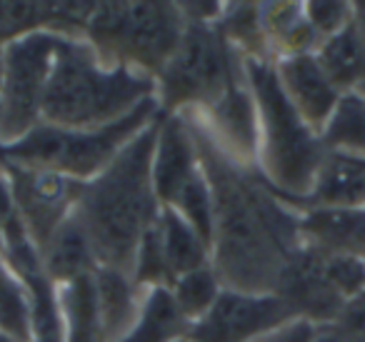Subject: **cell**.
Instances as JSON below:
<instances>
[{"label": "cell", "instance_id": "20", "mask_svg": "<svg viewBox=\"0 0 365 342\" xmlns=\"http://www.w3.org/2000/svg\"><path fill=\"white\" fill-rule=\"evenodd\" d=\"M188 335L170 287H153L140 295V307L133 327L118 342H175Z\"/></svg>", "mask_w": 365, "mask_h": 342}, {"label": "cell", "instance_id": "13", "mask_svg": "<svg viewBox=\"0 0 365 342\" xmlns=\"http://www.w3.org/2000/svg\"><path fill=\"white\" fill-rule=\"evenodd\" d=\"M275 68H278L285 95L290 98L298 115L303 118L305 125L315 135L323 138V130L328 128L330 118H333L335 108L343 98L338 88L328 81L315 56L283 58V61L275 63Z\"/></svg>", "mask_w": 365, "mask_h": 342}, {"label": "cell", "instance_id": "29", "mask_svg": "<svg viewBox=\"0 0 365 342\" xmlns=\"http://www.w3.org/2000/svg\"><path fill=\"white\" fill-rule=\"evenodd\" d=\"M313 335H315L313 322L295 317V320H290V322H285V325L260 335L258 340H253V342H313Z\"/></svg>", "mask_w": 365, "mask_h": 342}, {"label": "cell", "instance_id": "3", "mask_svg": "<svg viewBox=\"0 0 365 342\" xmlns=\"http://www.w3.org/2000/svg\"><path fill=\"white\" fill-rule=\"evenodd\" d=\"M155 78L133 68L108 66L88 41L61 38L48 78L43 123L68 130H96L125 118L155 98Z\"/></svg>", "mask_w": 365, "mask_h": 342}, {"label": "cell", "instance_id": "10", "mask_svg": "<svg viewBox=\"0 0 365 342\" xmlns=\"http://www.w3.org/2000/svg\"><path fill=\"white\" fill-rule=\"evenodd\" d=\"M290 320L295 315L275 292L250 295L220 290L213 307L188 327L185 337L190 342H253Z\"/></svg>", "mask_w": 365, "mask_h": 342}, {"label": "cell", "instance_id": "11", "mask_svg": "<svg viewBox=\"0 0 365 342\" xmlns=\"http://www.w3.org/2000/svg\"><path fill=\"white\" fill-rule=\"evenodd\" d=\"M275 295L290 307L295 317L313 322L315 327L335 322L348 305V300L330 282L325 270V252L305 242L285 262L275 285Z\"/></svg>", "mask_w": 365, "mask_h": 342}, {"label": "cell", "instance_id": "14", "mask_svg": "<svg viewBox=\"0 0 365 342\" xmlns=\"http://www.w3.org/2000/svg\"><path fill=\"white\" fill-rule=\"evenodd\" d=\"M300 237L323 252L365 257V207H313L300 215Z\"/></svg>", "mask_w": 365, "mask_h": 342}, {"label": "cell", "instance_id": "15", "mask_svg": "<svg viewBox=\"0 0 365 342\" xmlns=\"http://www.w3.org/2000/svg\"><path fill=\"white\" fill-rule=\"evenodd\" d=\"M41 257L48 277L56 285H66L76 277L91 275V272L98 270L96 252H93L88 232L83 227L81 217L76 215V210L53 232L48 245L41 250Z\"/></svg>", "mask_w": 365, "mask_h": 342}, {"label": "cell", "instance_id": "35", "mask_svg": "<svg viewBox=\"0 0 365 342\" xmlns=\"http://www.w3.org/2000/svg\"><path fill=\"white\" fill-rule=\"evenodd\" d=\"M175 342H190V340H188V337H182V340H175Z\"/></svg>", "mask_w": 365, "mask_h": 342}, {"label": "cell", "instance_id": "12", "mask_svg": "<svg viewBox=\"0 0 365 342\" xmlns=\"http://www.w3.org/2000/svg\"><path fill=\"white\" fill-rule=\"evenodd\" d=\"M200 172L198 150L190 135V128L180 113H163L158 130L155 150H153V190L160 207H170L178 192Z\"/></svg>", "mask_w": 365, "mask_h": 342}, {"label": "cell", "instance_id": "33", "mask_svg": "<svg viewBox=\"0 0 365 342\" xmlns=\"http://www.w3.org/2000/svg\"><path fill=\"white\" fill-rule=\"evenodd\" d=\"M0 252H3V220H0Z\"/></svg>", "mask_w": 365, "mask_h": 342}, {"label": "cell", "instance_id": "32", "mask_svg": "<svg viewBox=\"0 0 365 342\" xmlns=\"http://www.w3.org/2000/svg\"><path fill=\"white\" fill-rule=\"evenodd\" d=\"M0 81H3V48H0ZM3 152V150H0Z\"/></svg>", "mask_w": 365, "mask_h": 342}, {"label": "cell", "instance_id": "28", "mask_svg": "<svg viewBox=\"0 0 365 342\" xmlns=\"http://www.w3.org/2000/svg\"><path fill=\"white\" fill-rule=\"evenodd\" d=\"M305 16H308L315 36L323 43L353 21V6L350 3H320L318 0V3H305Z\"/></svg>", "mask_w": 365, "mask_h": 342}, {"label": "cell", "instance_id": "30", "mask_svg": "<svg viewBox=\"0 0 365 342\" xmlns=\"http://www.w3.org/2000/svg\"><path fill=\"white\" fill-rule=\"evenodd\" d=\"M313 342H355V340L348 335V332L340 330L335 322H330V325H318V327H315Z\"/></svg>", "mask_w": 365, "mask_h": 342}, {"label": "cell", "instance_id": "7", "mask_svg": "<svg viewBox=\"0 0 365 342\" xmlns=\"http://www.w3.org/2000/svg\"><path fill=\"white\" fill-rule=\"evenodd\" d=\"M158 81L163 113L205 110L230 88L245 83L243 56L228 43L218 21H185L180 46Z\"/></svg>", "mask_w": 365, "mask_h": 342}, {"label": "cell", "instance_id": "8", "mask_svg": "<svg viewBox=\"0 0 365 342\" xmlns=\"http://www.w3.org/2000/svg\"><path fill=\"white\" fill-rule=\"evenodd\" d=\"M56 33H31L3 48V81H0V150L26 138L43 123L48 78L56 61Z\"/></svg>", "mask_w": 365, "mask_h": 342}, {"label": "cell", "instance_id": "6", "mask_svg": "<svg viewBox=\"0 0 365 342\" xmlns=\"http://www.w3.org/2000/svg\"><path fill=\"white\" fill-rule=\"evenodd\" d=\"M185 16L175 3H101L93 8L86 38L108 66L158 78L180 46Z\"/></svg>", "mask_w": 365, "mask_h": 342}, {"label": "cell", "instance_id": "19", "mask_svg": "<svg viewBox=\"0 0 365 342\" xmlns=\"http://www.w3.org/2000/svg\"><path fill=\"white\" fill-rule=\"evenodd\" d=\"M315 61L323 68L328 81L338 88V93H353L365 86V43L355 31L353 21L340 33L320 43L315 51Z\"/></svg>", "mask_w": 365, "mask_h": 342}, {"label": "cell", "instance_id": "21", "mask_svg": "<svg viewBox=\"0 0 365 342\" xmlns=\"http://www.w3.org/2000/svg\"><path fill=\"white\" fill-rule=\"evenodd\" d=\"M98 285V302H101L103 330L108 342H118L125 337V332L133 327L140 307V297L133 285L130 275L113 267H98L96 270Z\"/></svg>", "mask_w": 365, "mask_h": 342}, {"label": "cell", "instance_id": "22", "mask_svg": "<svg viewBox=\"0 0 365 342\" xmlns=\"http://www.w3.org/2000/svg\"><path fill=\"white\" fill-rule=\"evenodd\" d=\"M155 225L158 235H160L163 257L168 262L173 282H175V277L185 275V272H193L210 265V247L205 245L203 237L182 220L173 207H160Z\"/></svg>", "mask_w": 365, "mask_h": 342}, {"label": "cell", "instance_id": "27", "mask_svg": "<svg viewBox=\"0 0 365 342\" xmlns=\"http://www.w3.org/2000/svg\"><path fill=\"white\" fill-rule=\"evenodd\" d=\"M173 210L188 222L205 245L213 250V230H215V210H213V192L205 180V172L200 167V172L178 192V197L173 200Z\"/></svg>", "mask_w": 365, "mask_h": 342}, {"label": "cell", "instance_id": "9", "mask_svg": "<svg viewBox=\"0 0 365 342\" xmlns=\"http://www.w3.org/2000/svg\"><path fill=\"white\" fill-rule=\"evenodd\" d=\"M3 167L8 170V185H11L18 217L41 252L53 232L73 215L86 182L51 170L13 165V162H6Z\"/></svg>", "mask_w": 365, "mask_h": 342}, {"label": "cell", "instance_id": "31", "mask_svg": "<svg viewBox=\"0 0 365 342\" xmlns=\"http://www.w3.org/2000/svg\"><path fill=\"white\" fill-rule=\"evenodd\" d=\"M353 26H355V31L360 33V38H363V43H365V3H355V6H353Z\"/></svg>", "mask_w": 365, "mask_h": 342}, {"label": "cell", "instance_id": "18", "mask_svg": "<svg viewBox=\"0 0 365 342\" xmlns=\"http://www.w3.org/2000/svg\"><path fill=\"white\" fill-rule=\"evenodd\" d=\"M58 302L66 342H108L98 302L96 272L58 285Z\"/></svg>", "mask_w": 365, "mask_h": 342}, {"label": "cell", "instance_id": "34", "mask_svg": "<svg viewBox=\"0 0 365 342\" xmlns=\"http://www.w3.org/2000/svg\"><path fill=\"white\" fill-rule=\"evenodd\" d=\"M0 342H13V340H11V337L6 335V332H0Z\"/></svg>", "mask_w": 365, "mask_h": 342}, {"label": "cell", "instance_id": "2", "mask_svg": "<svg viewBox=\"0 0 365 342\" xmlns=\"http://www.w3.org/2000/svg\"><path fill=\"white\" fill-rule=\"evenodd\" d=\"M160 120L158 115L143 128L101 175L83 185L76 215L88 232L98 267L130 275L138 245L160 215L150 175Z\"/></svg>", "mask_w": 365, "mask_h": 342}, {"label": "cell", "instance_id": "25", "mask_svg": "<svg viewBox=\"0 0 365 342\" xmlns=\"http://www.w3.org/2000/svg\"><path fill=\"white\" fill-rule=\"evenodd\" d=\"M0 332H6L13 342H33L31 300L3 255H0Z\"/></svg>", "mask_w": 365, "mask_h": 342}, {"label": "cell", "instance_id": "24", "mask_svg": "<svg viewBox=\"0 0 365 342\" xmlns=\"http://www.w3.org/2000/svg\"><path fill=\"white\" fill-rule=\"evenodd\" d=\"M218 28L243 58L270 61L268 41L260 23V6H225L220 11Z\"/></svg>", "mask_w": 365, "mask_h": 342}, {"label": "cell", "instance_id": "17", "mask_svg": "<svg viewBox=\"0 0 365 342\" xmlns=\"http://www.w3.org/2000/svg\"><path fill=\"white\" fill-rule=\"evenodd\" d=\"M268 51L283 58L315 56L320 48V38L315 36L303 3H265L260 6Z\"/></svg>", "mask_w": 365, "mask_h": 342}, {"label": "cell", "instance_id": "1", "mask_svg": "<svg viewBox=\"0 0 365 342\" xmlns=\"http://www.w3.org/2000/svg\"><path fill=\"white\" fill-rule=\"evenodd\" d=\"M213 192V272L223 290L275 292L288 257L303 245L300 217L265 187L263 175L218 145L198 110H182Z\"/></svg>", "mask_w": 365, "mask_h": 342}, {"label": "cell", "instance_id": "23", "mask_svg": "<svg viewBox=\"0 0 365 342\" xmlns=\"http://www.w3.org/2000/svg\"><path fill=\"white\" fill-rule=\"evenodd\" d=\"M325 147L340 150L343 155H365V98L348 93L340 98L328 128L323 130Z\"/></svg>", "mask_w": 365, "mask_h": 342}, {"label": "cell", "instance_id": "4", "mask_svg": "<svg viewBox=\"0 0 365 342\" xmlns=\"http://www.w3.org/2000/svg\"><path fill=\"white\" fill-rule=\"evenodd\" d=\"M243 66L258 113L260 170L280 195L290 200L308 197L328 157V147L285 95L273 61L243 58Z\"/></svg>", "mask_w": 365, "mask_h": 342}, {"label": "cell", "instance_id": "5", "mask_svg": "<svg viewBox=\"0 0 365 342\" xmlns=\"http://www.w3.org/2000/svg\"><path fill=\"white\" fill-rule=\"evenodd\" d=\"M158 118V100L148 98L125 118L96 130H68L41 123L26 138L0 152V162L51 170L73 180L88 182L101 175L115 155Z\"/></svg>", "mask_w": 365, "mask_h": 342}, {"label": "cell", "instance_id": "16", "mask_svg": "<svg viewBox=\"0 0 365 342\" xmlns=\"http://www.w3.org/2000/svg\"><path fill=\"white\" fill-rule=\"evenodd\" d=\"M308 210L313 207H365V160L328 152L310 190Z\"/></svg>", "mask_w": 365, "mask_h": 342}, {"label": "cell", "instance_id": "26", "mask_svg": "<svg viewBox=\"0 0 365 342\" xmlns=\"http://www.w3.org/2000/svg\"><path fill=\"white\" fill-rule=\"evenodd\" d=\"M220 290H223V285H220L218 275H215L210 265L193 272H185V275L175 277V282L170 285L173 300H175L182 320L188 322V327L193 322H198L213 307Z\"/></svg>", "mask_w": 365, "mask_h": 342}]
</instances>
